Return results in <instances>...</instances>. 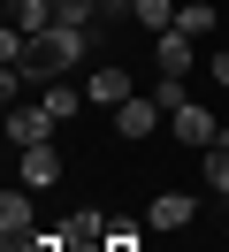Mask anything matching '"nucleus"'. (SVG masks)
Instances as JSON below:
<instances>
[{
    "mask_svg": "<svg viewBox=\"0 0 229 252\" xmlns=\"http://www.w3.org/2000/svg\"><path fill=\"white\" fill-rule=\"evenodd\" d=\"M214 77H222V92H229V54H214Z\"/></svg>",
    "mask_w": 229,
    "mask_h": 252,
    "instance_id": "a211bd4d",
    "label": "nucleus"
},
{
    "mask_svg": "<svg viewBox=\"0 0 229 252\" xmlns=\"http://www.w3.org/2000/svg\"><path fill=\"white\" fill-rule=\"evenodd\" d=\"M8 23H15V31H31V38L54 31V0H8Z\"/></svg>",
    "mask_w": 229,
    "mask_h": 252,
    "instance_id": "9b49d317",
    "label": "nucleus"
},
{
    "mask_svg": "<svg viewBox=\"0 0 229 252\" xmlns=\"http://www.w3.org/2000/svg\"><path fill=\"white\" fill-rule=\"evenodd\" d=\"M8 145H15V153H23V145H54V115H46V99H31V107L15 99V107H8Z\"/></svg>",
    "mask_w": 229,
    "mask_h": 252,
    "instance_id": "7ed1b4c3",
    "label": "nucleus"
},
{
    "mask_svg": "<svg viewBox=\"0 0 229 252\" xmlns=\"http://www.w3.org/2000/svg\"><path fill=\"white\" fill-rule=\"evenodd\" d=\"M15 184H23V191L61 184V153H54V145H23V153H15Z\"/></svg>",
    "mask_w": 229,
    "mask_h": 252,
    "instance_id": "20e7f679",
    "label": "nucleus"
},
{
    "mask_svg": "<svg viewBox=\"0 0 229 252\" xmlns=\"http://www.w3.org/2000/svg\"><path fill=\"white\" fill-rule=\"evenodd\" d=\"M191 214H198V206H191V191H161V199L145 206V221H153V229H161V237H176V229H191Z\"/></svg>",
    "mask_w": 229,
    "mask_h": 252,
    "instance_id": "6e6552de",
    "label": "nucleus"
},
{
    "mask_svg": "<svg viewBox=\"0 0 229 252\" xmlns=\"http://www.w3.org/2000/svg\"><path fill=\"white\" fill-rule=\"evenodd\" d=\"M46 115H54V123H69V115H76V84H69V77L46 84Z\"/></svg>",
    "mask_w": 229,
    "mask_h": 252,
    "instance_id": "4468645a",
    "label": "nucleus"
},
{
    "mask_svg": "<svg viewBox=\"0 0 229 252\" xmlns=\"http://www.w3.org/2000/svg\"><path fill=\"white\" fill-rule=\"evenodd\" d=\"M99 252H137V229H107V245Z\"/></svg>",
    "mask_w": 229,
    "mask_h": 252,
    "instance_id": "f3484780",
    "label": "nucleus"
},
{
    "mask_svg": "<svg viewBox=\"0 0 229 252\" xmlns=\"http://www.w3.org/2000/svg\"><path fill=\"white\" fill-rule=\"evenodd\" d=\"M31 191H0V237H31Z\"/></svg>",
    "mask_w": 229,
    "mask_h": 252,
    "instance_id": "1a4fd4ad",
    "label": "nucleus"
},
{
    "mask_svg": "<svg viewBox=\"0 0 229 252\" xmlns=\"http://www.w3.org/2000/svg\"><path fill=\"white\" fill-rule=\"evenodd\" d=\"M198 38L191 31H161V38H153V62H161V77H191V62H198Z\"/></svg>",
    "mask_w": 229,
    "mask_h": 252,
    "instance_id": "0eeeda50",
    "label": "nucleus"
},
{
    "mask_svg": "<svg viewBox=\"0 0 229 252\" xmlns=\"http://www.w3.org/2000/svg\"><path fill=\"white\" fill-rule=\"evenodd\" d=\"M130 16H137V31H176V0H130Z\"/></svg>",
    "mask_w": 229,
    "mask_h": 252,
    "instance_id": "f8f14e48",
    "label": "nucleus"
},
{
    "mask_svg": "<svg viewBox=\"0 0 229 252\" xmlns=\"http://www.w3.org/2000/svg\"><path fill=\"white\" fill-rule=\"evenodd\" d=\"M107 229H115V221H107L99 206H76V214H69V229H61V237H69V245H107Z\"/></svg>",
    "mask_w": 229,
    "mask_h": 252,
    "instance_id": "9d476101",
    "label": "nucleus"
},
{
    "mask_svg": "<svg viewBox=\"0 0 229 252\" xmlns=\"http://www.w3.org/2000/svg\"><path fill=\"white\" fill-rule=\"evenodd\" d=\"M153 99H161L168 115H176V107H191V92H183V77H161V84H153Z\"/></svg>",
    "mask_w": 229,
    "mask_h": 252,
    "instance_id": "dca6fc26",
    "label": "nucleus"
},
{
    "mask_svg": "<svg viewBox=\"0 0 229 252\" xmlns=\"http://www.w3.org/2000/svg\"><path fill=\"white\" fill-rule=\"evenodd\" d=\"M168 130H176V138L191 145V153H214V145L229 138V130L214 123V107H198V99H191V107H176V115H168Z\"/></svg>",
    "mask_w": 229,
    "mask_h": 252,
    "instance_id": "f03ea898",
    "label": "nucleus"
},
{
    "mask_svg": "<svg viewBox=\"0 0 229 252\" xmlns=\"http://www.w3.org/2000/svg\"><path fill=\"white\" fill-rule=\"evenodd\" d=\"M176 31L206 38V31H214V8H206V0H183V8H176Z\"/></svg>",
    "mask_w": 229,
    "mask_h": 252,
    "instance_id": "ddd939ff",
    "label": "nucleus"
},
{
    "mask_svg": "<svg viewBox=\"0 0 229 252\" xmlns=\"http://www.w3.org/2000/svg\"><path fill=\"white\" fill-rule=\"evenodd\" d=\"M206 184H214V191H222V199H229V138H222V145H214V153H206Z\"/></svg>",
    "mask_w": 229,
    "mask_h": 252,
    "instance_id": "2eb2a0df",
    "label": "nucleus"
},
{
    "mask_svg": "<svg viewBox=\"0 0 229 252\" xmlns=\"http://www.w3.org/2000/svg\"><path fill=\"white\" fill-rule=\"evenodd\" d=\"M84 92H92V107H107V115H115L122 99H137V92H130V69H122V62H99Z\"/></svg>",
    "mask_w": 229,
    "mask_h": 252,
    "instance_id": "39448f33",
    "label": "nucleus"
},
{
    "mask_svg": "<svg viewBox=\"0 0 229 252\" xmlns=\"http://www.w3.org/2000/svg\"><path fill=\"white\" fill-rule=\"evenodd\" d=\"M161 99H153V92H137V99H122V107H115V130H122V138H153V130H161Z\"/></svg>",
    "mask_w": 229,
    "mask_h": 252,
    "instance_id": "423d86ee",
    "label": "nucleus"
},
{
    "mask_svg": "<svg viewBox=\"0 0 229 252\" xmlns=\"http://www.w3.org/2000/svg\"><path fill=\"white\" fill-rule=\"evenodd\" d=\"M76 62H84V31L54 23V31H38V38H31V54H23V77H31V84H61Z\"/></svg>",
    "mask_w": 229,
    "mask_h": 252,
    "instance_id": "f257e3e1",
    "label": "nucleus"
}]
</instances>
